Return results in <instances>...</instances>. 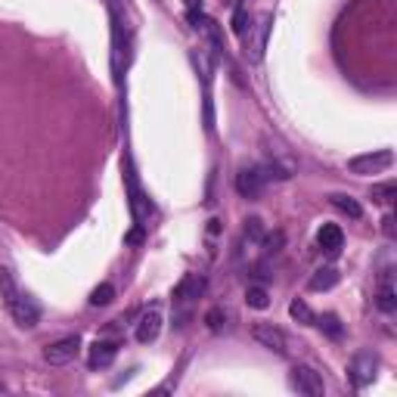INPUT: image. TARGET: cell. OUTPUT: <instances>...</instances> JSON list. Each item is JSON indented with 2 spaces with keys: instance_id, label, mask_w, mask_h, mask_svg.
I'll return each instance as SVG.
<instances>
[{
  "instance_id": "obj_29",
  "label": "cell",
  "mask_w": 397,
  "mask_h": 397,
  "mask_svg": "<svg viewBox=\"0 0 397 397\" xmlns=\"http://www.w3.org/2000/svg\"><path fill=\"white\" fill-rule=\"evenodd\" d=\"M189 12H202V0H183Z\"/></svg>"
},
{
  "instance_id": "obj_24",
  "label": "cell",
  "mask_w": 397,
  "mask_h": 397,
  "mask_svg": "<svg viewBox=\"0 0 397 397\" xmlns=\"http://www.w3.org/2000/svg\"><path fill=\"white\" fill-rule=\"evenodd\" d=\"M248 25H251L248 10H246V6H236V12H233V31L242 37V35H246V31H248Z\"/></svg>"
},
{
  "instance_id": "obj_13",
  "label": "cell",
  "mask_w": 397,
  "mask_h": 397,
  "mask_svg": "<svg viewBox=\"0 0 397 397\" xmlns=\"http://www.w3.org/2000/svg\"><path fill=\"white\" fill-rule=\"evenodd\" d=\"M158 332H162V310L152 307L140 316V323H137V341H140V345H149V341L158 339Z\"/></svg>"
},
{
  "instance_id": "obj_8",
  "label": "cell",
  "mask_w": 397,
  "mask_h": 397,
  "mask_svg": "<svg viewBox=\"0 0 397 397\" xmlns=\"http://www.w3.org/2000/svg\"><path fill=\"white\" fill-rule=\"evenodd\" d=\"M78 350H81V339L69 335V339H59L44 348V360H47L50 366H65V363H71L78 357Z\"/></svg>"
},
{
  "instance_id": "obj_18",
  "label": "cell",
  "mask_w": 397,
  "mask_h": 397,
  "mask_svg": "<svg viewBox=\"0 0 397 397\" xmlns=\"http://www.w3.org/2000/svg\"><path fill=\"white\" fill-rule=\"evenodd\" d=\"M329 202L335 205V208L341 211V214H348V217H363V208H360V202H357V198H350V196H345V193H332L329 196Z\"/></svg>"
},
{
  "instance_id": "obj_16",
  "label": "cell",
  "mask_w": 397,
  "mask_h": 397,
  "mask_svg": "<svg viewBox=\"0 0 397 397\" xmlns=\"http://www.w3.org/2000/svg\"><path fill=\"white\" fill-rule=\"evenodd\" d=\"M375 307L382 310V314H391V310L397 307V292H394V286H391V280H382V286H379V292H375Z\"/></svg>"
},
{
  "instance_id": "obj_11",
  "label": "cell",
  "mask_w": 397,
  "mask_h": 397,
  "mask_svg": "<svg viewBox=\"0 0 397 397\" xmlns=\"http://www.w3.org/2000/svg\"><path fill=\"white\" fill-rule=\"evenodd\" d=\"M118 357V345L115 341H105V339H96L94 345L87 348V363L90 369H105L112 360Z\"/></svg>"
},
{
  "instance_id": "obj_10",
  "label": "cell",
  "mask_w": 397,
  "mask_h": 397,
  "mask_svg": "<svg viewBox=\"0 0 397 397\" xmlns=\"http://www.w3.org/2000/svg\"><path fill=\"white\" fill-rule=\"evenodd\" d=\"M264 183H267V174L264 168H242L236 174V189H239L246 198H257L264 193Z\"/></svg>"
},
{
  "instance_id": "obj_15",
  "label": "cell",
  "mask_w": 397,
  "mask_h": 397,
  "mask_svg": "<svg viewBox=\"0 0 397 397\" xmlns=\"http://www.w3.org/2000/svg\"><path fill=\"white\" fill-rule=\"evenodd\" d=\"M335 282H339V270L335 267H320V270H314V276L307 280V289L310 292H326V289H332Z\"/></svg>"
},
{
  "instance_id": "obj_3",
  "label": "cell",
  "mask_w": 397,
  "mask_h": 397,
  "mask_svg": "<svg viewBox=\"0 0 397 397\" xmlns=\"http://www.w3.org/2000/svg\"><path fill=\"white\" fill-rule=\"evenodd\" d=\"M289 385H292L298 394H307V397H323V391H326L323 375L316 373L314 366H304V363L292 366V373H289Z\"/></svg>"
},
{
  "instance_id": "obj_5",
  "label": "cell",
  "mask_w": 397,
  "mask_h": 397,
  "mask_svg": "<svg viewBox=\"0 0 397 397\" xmlns=\"http://www.w3.org/2000/svg\"><path fill=\"white\" fill-rule=\"evenodd\" d=\"M270 12H264L261 19H257L255 25H248V31L242 35V41H246V53L251 62H261L264 50H267V31H270Z\"/></svg>"
},
{
  "instance_id": "obj_6",
  "label": "cell",
  "mask_w": 397,
  "mask_h": 397,
  "mask_svg": "<svg viewBox=\"0 0 397 397\" xmlns=\"http://www.w3.org/2000/svg\"><path fill=\"white\" fill-rule=\"evenodd\" d=\"M124 180H128V196H130V214H134V221H146L152 214V202L146 198V193L140 189V180H137L134 174V164L124 162Z\"/></svg>"
},
{
  "instance_id": "obj_26",
  "label": "cell",
  "mask_w": 397,
  "mask_h": 397,
  "mask_svg": "<svg viewBox=\"0 0 397 397\" xmlns=\"http://www.w3.org/2000/svg\"><path fill=\"white\" fill-rule=\"evenodd\" d=\"M246 236H248L251 242L264 239V223H261V217H248V221H246Z\"/></svg>"
},
{
  "instance_id": "obj_28",
  "label": "cell",
  "mask_w": 397,
  "mask_h": 397,
  "mask_svg": "<svg viewBox=\"0 0 397 397\" xmlns=\"http://www.w3.org/2000/svg\"><path fill=\"white\" fill-rule=\"evenodd\" d=\"M128 242H130V246H140V242H143V230H130Z\"/></svg>"
},
{
  "instance_id": "obj_17",
  "label": "cell",
  "mask_w": 397,
  "mask_h": 397,
  "mask_svg": "<svg viewBox=\"0 0 397 397\" xmlns=\"http://www.w3.org/2000/svg\"><path fill=\"white\" fill-rule=\"evenodd\" d=\"M22 295V289L16 286V280H12V273L6 267H0V298H3V304L6 307H10L12 301H16V298Z\"/></svg>"
},
{
  "instance_id": "obj_12",
  "label": "cell",
  "mask_w": 397,
  "mask_h": 397,
  "mask_svg": "<svg viewBox=\"0 0 397 397\" xmlns=\"http://www.w3.org/2000/svg\"><path fill=\"white\" fill-rule=\"evenodd\" d=\"M316 246H320L323 251H326L329 257H335L341 251V246H345V233H341L339 223H323L320 233H316Z\"/></svg>"
},
{
  "instance_id": "obj_4",
  "label": "cell",
  "mask_w": 397,
  "mask_h": 397,
  "mask_svg": "<svg viewBox=\"0 0 397 397\" xmlns=\"http://www.w3.org/2000/svg\"><path fill=\"white\" fill-rule=\"evenodd\" d=\"M394 162V152L391 149H379V152H366V155H354L348 162V171L357 177H366V174H379L385 171L388 164Z\"/></svg>"
},
{
  "instance_id": "obj_21",
  "label": "cell",
  "mask_w": 397,
  "mask_h": 397,
  "mask_svg": "<svg viewBox=\"0 0 397 397\" xmlns=\"http://www.w3.org/2000/svg\"><path fill=\"white\" fill-rule=\"evenodd\" d=\"M289 314H292V320H298V323H304V326H314V310L307 307V304L301 301V298H295L292 304H289Z\"/></svg>"
},
{
  "instance_id": "obj_7",
  "label": "cell",
  "mask_w": 397,
  "mask_h": 397,
  "mask_svg": "<svg viewBox=\"0 0 397 397\" xmlns=\"http://www.w3.org/2000/svg\"><path fill=\"white\" fill-rule=\"evenodd\" d=\"M375 366H379V360H375L373 350H357L354 360H350V366H348L350 382H354L357 388H366L369 382L375 379Z\"/></svg>"
},
{
  "instance_id": "obj_23",
  "label": "cell",
  "mask_w": 397,
  "mask_h": 397,
  "mask_svg": "<svg viewBox=\"0 0 397 397\" xmlns=\"http://www.w3.org/2000/svg\"><path fill=\"white\" fill-rule=\"evenodd\" d=\"M373 198L382 205H391L397 198V183L394 180H385V183H375L373 187Z\"/></svg>"
},
{
  "instance_id": "obj_2",
  "label": "cell",
  "mask_w": 397,
  "mask_h": 397,
  "mask_svg": "<svg viewBox=\"0 0 397 397\" xmlns=\"http://www.w3.org/2000/svg\"><path fill=\"white\" fill-rule=\"evenodd\" d=\"M251 339L280 357H289V350H292V339H289L280 326H273V323H257V326L251 329Z\"/></svg>"
},
{
  "instance_id": "obj_20",
  "label": "cell",
  "mask_w": 397,
  "mask_h": 397,
  "mask_svg": "<svg viewBox=\"0 0 397 397\" xmlns=\"http://www.w3.org/2000/svg\"><path fill=\"white\" fill-rule=\"evenodd\" d=\"M246 301H248V307H255V310L270 307V295H267V289L264 286H248L246 289Z\"/></svg>"
},
{
  "instance_id": "obj_14",
  "label": "cell",
  "mask_w": 397,
  "mask_h": 397,
  "mask_svg": "<svg viewBox=\"0 0 397 397\" xmlns=\"http://www.w3.org/2000/svg\"><path fill=\"white\" fill-rule=\"evenodd\" d=\"M202 289H205V280H202V276L187 273L180 282H177V289H174V301H177V304L193 301V298H198V292H202Z\"/></svg>"
},
{
  "instance_id": "obj_1",
  "label": "cell",
  "mask_w": 397,
  "mask_h": 397,
  "mask_svg": "<svg viewBox=\"0 0 397 397\" xmlns=\"http://www.w3.org/2000/svg\"><path fill=\"white\" fill-rule=\"evenodd\" d=\"M112 75L115 81H121V71L128 65V28H124V19H121V10L118 3L112 0Z\"/></svg>"
},
{
  "instance_id": "obj_19",
  "label": "cell",
  "mask_w": 397,
  "mask_h": 397,
  "mask_svg": "<svg viewBox=\"0 0 397 397\" xmlns=\"http://www.w3.org/2000/svg\"><path fill=\"white\" fill-rule=\"evenodd\" d=\"M314 326H320L329 339H341V323L335 314H323V316H314Z\"/></svg>"
},
{
  "instance_id": "obj_25",
  "label": "cell",
  "mask_w": 397,
  "mask_h": 397,
  "mask_svg": "<svg viewBox=\"0 0 397 397\" xmlns=\"http://www.w3.org/2000/svg\"><path fill=\"white\" fill-rule=\"evenodd\" d=\"M223 307H211L208 314H205V323H208V329L211 332H221V326H223Z\"/></svg>"
},
{
  "instance_id": "obj_9",
  "label": "cell",
  "mask_w": 397,
  "mask_h": 397,
  "mask_svg": "<svg viewBox=\"0 0 397 397\" xmlns=\"http://www.w3.org/2000/svg\"><path fill=\"white\" fill-rule=\"evenodd\" d=\"M6 310H10L12 320H16L22 329H35V326H37V320H41V307L35 304V298H28L25 292L19 295L16 301H12Z\"/></svg>"
},
{
  "instance_id": "obj_27",
  "label": "cell",
  "mask_w": 397,
  "mask_h": 397,
  "mask_svg": "<svg viewBox=\"0 0 397 397\" xmlns=\"http://www.w3.org/2000/svg\"><path fill=\"white\" fill-rule=\"evenodd\" d=\"M382 230H385V236H394V217L391 214L382 217Z\"/></svg>"
},
{
  "instance_id": "obj_22",
  "label": "cell",
  "mask_w": 397,
  "mask_h": 397,
  "mask_svg": "<svg viewBox=\"0 0 397 397\" xmlns=\"http://www.w3.org/2000/svg\"><path fill=\"white\" fill-rule=\"evenodd\" d=\"M115 301V286L112 282H103V286H96L94 292H90V304L94 307H105V304Z\"/></svg>"
}]
</instances>
